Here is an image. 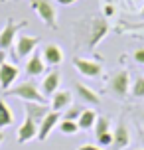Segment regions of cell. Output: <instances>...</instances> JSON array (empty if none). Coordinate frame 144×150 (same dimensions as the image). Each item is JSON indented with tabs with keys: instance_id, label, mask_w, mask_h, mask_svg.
<instances>
[{
	"instance_id": "484cf974",
	"label": "cell",
	"mask_w": 144,
	"mask_h": 150,
	"mask_svg": "<svg viewBox=\"0 0 144 150\" xmlns=\"http://www.w3.org/2000/svg\"><path fill=\"white\" fill-rule=\"evenodd\" d=\"M114 12H116V8H114L113 2H107L105 6H103V14H105V18H111V16H114Z\"/></svg>"
},
{
	"instance_id": "8fae6325",
	"label": "cell",
	"mask_w": 144,
	"mask_h": 150,
	"mask_svg": "<svg viewBox=\"0 0 144 150\" xmlns=\"http://www.w3.org/2000/svg\"><path fill=\"white\" fill-rule=\"evenodd\" d=\"M59 81H61V73H59V71H57V69L49 71V73L44 77L42 85H40L42 95H44L46 99H49L53 93H55V91H59Z\"/></svg>"
},
{
	"instance_id": "30bf717a",
	"label": "cell",
	"mask_w": 144,
	"mask_h": 150,
	"mask_svg": "<svg viewBox=\"0 0 144 150\" xmlns=\"http://www.w3.org/2000/svg\"><path fill=\"white\" fill-rule=\"evenodd\" d=\"M52 111V107L46 105V103H32V101H24V112H26V117H30L34 122H42L44 117H46L47 112Z\"/></svg>"
},
{
	"instance_id": "3957f363",
	"label": "cell",
	"mask_w": 144,
	"mask_h": 150,
	"mask_svg": "<svg viewBox=\"0 0 144 150\" xmlns=\"http://www.w3.org/2000/svg\"><path fill=\"white\" fill-rule=\"evenodd\" d=\"M32 8L36 10V14L42 18V22L47 28L57 30V12L52 0H32Z\"/></svg>"
},
{
	"instance_id": "e0dca14e",
	"label": "cell",
	"mask_w": 144,
	"mask_h": 150,
	"mask_svg": "<svg viewBox=\"0 0 144 150\" xmlns=\"http://www.w3.org/2000/svg\"><path fill=\"white\" fill-rule=\"evenodd\" d=\"M73 87H75V93L81 99V103H87V105H99L101 103V97H99L91 87H87L83 83H75Z\"/></svg>"
},
{
	"instance_id": "603a6c76",
	"label": "cell",
	"mask_w": 144,
	"mask_h": 150,
	"mask_svg": "<svg viewBox=\"0 0 144 150\" xmlns=\"http://www.w3.org/2000/svg\"><path fill=\"white\" fill-rule=\"evenodd\" d=\"M93 128H95V136L111 132V120H109V117H97V122H95Z\"/></svg>"
},
{
	"instance_id": "f1b7e54d",
	"label": "cell",
	"mask_w": 144,
	"mask_h": 150,
	"mask_svg": "<svg viewBox=\"0 0 144 150\" xmlns=\"http://www.w3.org/2000/svg\"><path fill=\"white\" fill-rule=\"evenodd\" d=\"M6 57H8V52L6 50H0V67L6 63Z\"/></svg>"
},
{
	"instance_id": "d6986e66",
	"label": "cell",
	"mask_w": 144,
	"mask_h": 150,
	"mask_svg": "<svg viewBox=\"0 0 144 150\" xmlns=\"http://www.w3.org/2000/svg\"><path fill=\"white\" fill-rule=\"evenodd\" d=\"M114 34H140V36H144V22H138V24L121 22L114 28Z\"/></svg>"
},
{
	"instance_id": "7c38bea8",
	"label": "cell",
	"mask_w": 144,
	"mask_h": 150,
	"mask_svg": "<svg viewBox=\"0 0 144 150\" xmlns=\"http://www.w3.org/2000/svg\"><path fill=\"white\" fill-rule=\"evenodd\" d=\"M71 105H73V95H71V91L59 89V91H55V93L52 95V111L63 112Z\"/></svg>"
},
{
	"instance_id": "ffe728a7",
	"label": "cell",
	"mask_w": 144,
	"mask_h": 150,
	"mask_svg": "<svg viewBox=\"0 0 144 150\" xmlns=\"http://www.w3.org/2000/svg\"><path fill=\"white\" fill-rule=\"evenodd\" d=\"M12 122H14V115H12V111H10V107H8L6 101L0 99V128L10 127Z\"/></svg>"
},
{
	"instance_id": "cb8c5ba5",
	"label": "cell",
	"mask_w": 144,
	"mask_h": 150,
	"mask_svg": "<svg viewBox=\"0 0 144 150\" xmlns=\"http://www.w3.org/2000/svg\"><path fill=\"white\" fill-rule=\"evenodd\" d=\"M81 112H83V109H81V107L71 105V107H67V109L63 111L61 119H65V120H77L79 117H81Z\"/></svg>"
},
{
	"instance_id": "7a4b0ae2",
	"label": "cell",
	"mask_w": 144,
	"mask_h": 150,
	"mask_svg": "<svg viewBox=\"0 0 144 150\" xmlns=\"http://www.w3.org/2000/svg\"><path fill=\"white\" fill-rule=\"evenodd\" d=\"M6 95L18 97V99H22V101H32V103H46V97L42 95L40 85H36L34 81L18 83L16 87H10V89L6 91Z\"/></svg>"
},
{
	"instance_id": "4fadbf2b",
	"label": "cell",
	"mask_w": 144,
	"mask_h": 150,
	"mask_svg": "<svg viewBox=\"0 0 144 150\" xmlns=\"http://www.w3.org/2000/svg\"><path fill=\"white\" fill-rule=\"evenodd\" d=\"M46 61L42 57V52H34L32 55H28V61H26V73L28 77H38L46 71Z\"/></svg>"
},
{
	"instance_id": "277c9868",
	"label": "cell",
	"mask_w": 144,
	"mask_h": 150,
	"mask_svg": "<svg viewBox=\"0 0 144 150\" xmlns=\"http://www.w3.org/2000/svg\"><path fill=\"white\" fill-rule=\"evenodd\" d=\"M109 91L116 97H126L130 91V75L126 69H119L109 77Z\"/></svg>"
},
{
	"instance_id": "4316f807",
	"label": "cell",
	"mask_w": 144,
	"mask_h": 150,
	"mask_svg": "<svg viewBox=\"0 0 144 150\" xmlns=\"http://www.w3.org/2000/svg\"><path fill=\"white\" fill-rule=\"evenodd\" d=\"M132 57H134V61H136V63L144 65V47H138V50H134Z\"/></svg>"
},
{
	"instance_id": "83f0119b",
	"label": "cell",
	"mask_w": 144,
	"mask_h": 150,
	"mask_svg": "<svg viewBox=\"0 0 144 150\" xmlns=\"http://www.w3.org/2000/svg\"><path fill=\"white\" fill-rule=\"evenodd\" d=\"M77 150H103L101 146H97V144H81Z\"/></svg>"
},
{
	"instance_id": "4dcf8cb0",
	"label": "cell",
	"mask_w": 144,
	"mask_h": 150,
	"mask_svg": "<svg viewBox=\"0 0 144 150\" xmlns=\"http://www.w3.org/2000/svg\"><path fill=\"white\" fill-rule=\"evenodd\" d=\"M4 138H6V134H4V130H2V128H0V144L4 142Z\"/></svg>"
},
{
	"instance_id": "ac0fdd59",
	"label": "cell",
	"mask_w": 144,
	"mask_h": 150,
	"mask_svg": "<svg viewBox=\"0 0 144 150\" xmlns=\"http://www.w3.org/2000/svg\"><path fill=\"white\" fill-rule=\"evenodd\" d=\"M97 122V112L93 109H83L81 117L77 119V125H79V130H91Z\"/></svg>"
},
{
	"instance_id": "d4e9b609",
	"label": "cell",
	"mask_w": 144,
	"mask_h": 150,
	"mask_svg": "<svg viewBox=\"0 0 144 150\" xmlns=\"http://www.w3.org/2000/svg\"><path fill=\"white\" fill-rule=\"evenodd\" d=\"M97 146H101V148L113 146V132H105V134L97 136Z\"/></svg>"
},
{
	"instance_id": "6da1fadb",
	"label": "cell",
	"mask_w": 144,
	"mask_h": 150,
	"mask_svg": "<svg viewBox=\"0 0 144 150\" xmlns=\"http://www.w3.org/2000/svg\"><path fill=\"white\" fill-rule=\"evenodd\" d=\"M77 26L87 30L85 32V47L91 50V52L105 40V36L111 30L109 22H107L105 18H97V16H93L89 20H83V22H77Z\"/></svg>"
},
{
	"instance_id": "8992f818",
	"label": "cell",
	"mask_w": 144,
	"mask_h": 150,
	"mask_svg": "<svg viewBox=\"0 0 144 150\" xmlns=\"http://www.w3.org/2000/svg\"><path fill=\"white\" fill-rule=\"evenodd\" d=\"M40 44V38L38 36H18L14 42V57L20 59V57H28L36 52V47Z\"/></svg>"
},
{
	"instance_id": "e575fe53",
	"label": "cell",
	"mask_w": 144,
	"mask_h": 150,
	"mask_svg": "<svg viewBox=\"0 0 144 150\" xmlns=\"http://www.w3.org/2000/svg\"><path fill=\"white\" fill-rule=\"evenodd\" d=\"M136 150H144V148H136Z\"/></svg>"
},
{
	"instance_id": "52a82bcc",
	"label": "cell",
	"mask_w": 144,
	"mask_h": 150,
	"mask_svg": "<svg viewBox=\"0 0 144 150\" xmlns=\"http://www.w3.org/2000/svg\"><path fill=\"white\" fill-rule=\"evenodd\" d=\"M59 120H61V112H55V111H49L44 117V120L38 125V140L40 142H46L49 138L52 130L59 125Z\"/></svg>"
},
{
	"instance_id": "9c48e42d",
	"label": "cell",
	"mask_w": 144,
	"mask_h": 150,
	"mask_svg": "<svg viewBox=\"0 0 144 150\" xmlns=\"http://www.w3.org/2000/svg\"><path fill=\"white\" fill-rule=\"evenodd\" d=\"M34 138H38V122H34L30 117H26L16 132V140H18V144H26Z\"/></svg>"
},
{
	"instance_id": "836d02e7",
	"label": "cell",
	"mask_w": 144,
	"mask_h": 150,
	"mask_svg": "<svg viewBox=\"0 0 144 150\" xmlns=\"http://www.w3.org/2000/svg\"><path fill=\"white\" fill-rule=\"evenodd\" d=\"M142 122H144V112H142Z\"/></svg>"
},
{
	"instance_id": "5b68a950",
	"label": "cell",
	"mask_w": 144,
	"mask_h": 150,
	"mask_svg": "<svg viewBox=\"0 0 144 150\" xmlns=\"http://www.w3.org/2000/svg\"><path fill=\"white\" fill-rule=\"evenodd\" d=\"M28 22L24 20V22H14V20H8L6 26L0 30V50H10V47H14V42L16 38H18V32L26 28Z\"/></svg>"
},
{
	"instance_id": "7402d4cb",
	"label": "cell",
	"mask_w": 144,
	"mask_h": 150,
	"mask_svg": "<svg viewBox=\"0 0 144 150\" xmlns=\"http://www.w3.org/2000/svg\"><path fill=\"white\" fill-rule=\"evenodd\" d=\"M130 95L136 99H144V75H138L136 79L130 83Z\"/></svg>"
},
{
	"instance_id": "9a60e30c",
	"label": "cell",
	"mask_w": 144,
	"mask_h": 150,
	"mask_svg": "<svg viewBox=\"0 0 144 150\" xmlns=\"http://www.w3.org/2000/svg\"><path fill=\"white\" fill-rule=\"evenodd\" d=\"M42 57L46 61V65L53 67V65H59L63 61V50L57 44H46L42 50Z\"/></svg>"
},
{
	"instance_id": "1f68e13d",
	"label": "cell",
	"mask_w": 144,
	"mask_h": 150,
	"mask_svg": "<svg viewBox=\"0 0 144 150\" xmlns=\"http://www.w3.org/2000/svg\"><path fill=\"white\" fill-rule=\"evenodd\" d=\"M140 18H144V0H142V10H140Z\"/></svg>"
},
{
	"instance_id": "d6a6232c",
	"label": "cell",
	"mask_w": 144,
	"mask_h": 150,
	"mask_svg": "<svg viewBox=\"0 0 144 150\" xmlns=\"http://www.w3.org/2000/svg\"><path fill=\"white\" fill-rule=\"evenodd\" d=\"M134 2H136V0H130V4H134Z\"/></svg>"
},
{
	"instance_id": "ba28073f",
	"label": "cell",
	"mask_w": 144,
	"mask_h": 150,
	"mask_svg": "<svg viewBox=\"0 0 144 150\" xmlns=\"http://www.w3.org/2000/svg\"><path fill=\"white\" fill-rule=\"evenodd\" d=\"M73 67L83 75V77H91V79L99 77L101 71H103V65H101L99 61L85 59V57H75V59H73Z\"/></svg>"
},
{
	"instance_id": "44dd1931",
	"label": "cell",
	"mask_w": 144,
	"mask_h": 150,
	"mask_svg": "<svg viewBox=\"0 0 144 150\" xmlns=\"http://www.w3.org/2000/svg\"><path fill=\"white\" fill-rule=\"evenodd\" d=\"M57 128H59V132L63 136H75L77 132H79V125H77V120H65V119H61L59 125H57Z\"/></svg>"
},
{
	"instance_id": "2e32d148",
	"label": "cell",
	"mask_w": 144,
	"mask_h": 150,
	"mask_svg": "<svg viewBox=\"0 0 144 150\" xmlns=\"http://www.w3.org/2000/svg\"><path fill=\"white\" fill-rule=\"evenodd\" d=\"M130 144V130L124 122H119L116 128L113 130V148L114 150H122Z\"/></svg>"
},
{
	"instance_id": "f546056e",
	"label": "cell",
	"mask_w": 144,
	"mask_h": 150,
	"mask_svg": "<svg viewBox=\"0 0 144 150\" xmlns=\"http://www.w3.org/2000/svg\"><path fill=\"white\" fill-rule=\"evenodd\" d=\"M77 0H57V4H61V6H71V4H75Z\"/></svg>"
},
{
	"instance_id": "5bb4252c",
	"label": "cell",
	"mask_w": 144,
	"mask_h": 150,
	"mask_svg": "<svg viewBox=\"0 0 144 150\" xmlns=\"http://www.w3.org/2000/svg\"><path fill=\"white\" fill-rule=\"evenodd\" d=\"M18 73H20V69L16 67L14 63H4L2 67H0V87L4 91H8L12 85H14V81L18 79Z\"/></svg>"
}]
</instances>
